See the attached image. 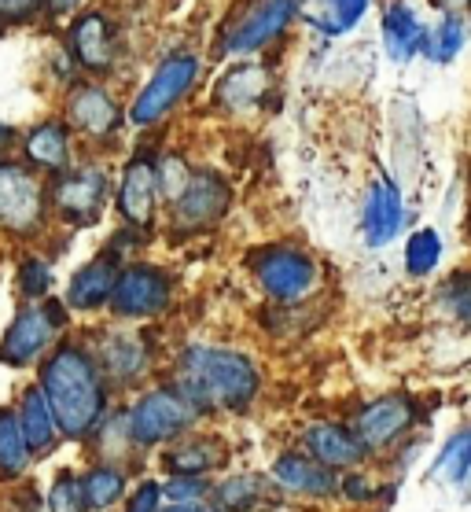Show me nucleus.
I'll return each instance as SVG.
<instances>
[{"mask_svg": "<svg viewBox=\"0 0 471 512\" xmlns=\"http://www.w3.org/2000/svg\"><path fill=\"white\" fill-rule=\"evenodd\" d=\"M413 420H416V402L409 395L376 398V402L361 409V417H357V439H361L368 450H383V446H391L398 435H405Z\"/></svg>", "mask_w": 471, "mask_h": 512, "instance_id": "f3484780", "label": "nucleus"}, {"mask_svg": "<svg viewBox=\"0 0 471 512\" xmlns=\"http://www.w3.org/2000/svg\"><path fill=\"white\" fill-rule=\"evenodd\" d=\"M159 505H162V487L159 483H144V487L133 494L126 512H162Z\"/></svg>", "mask_w": 471, "mask_h": 512, "instance_id": "58836bf2", "label": "nucleus"}, {"mask_svg": "<svg viewBox=\"0 0 471 512\" xmlns=\"http://www.w3.org/2000/svg\"><path fill=\"white\" fill-rule=\"evenodd\" d=\"M232 188L229 181L214 170H192V181L173 203V225L181 229H207L229 210Z\"/></svg>", "mask_w": 471, "mask_h": 512, "instance_id": "2eb2a0df", "label": "nucleus"}, {"mask_svg": "<svg viewBox=\"0 0 471 512\" xmlns=\"http://www.w3.org/2000/svg\"><path fill=\"white\" fill-rule=\"evenodd\" d=\"M118 273H122V258H118L115 247H107L104 255H96L92 262H85L67 284V299H63L67 310L89 314V310L107 306L111 303V295H115Z\"/></svg>", "mask_w": 471, "mask_h": 512, "instance_id": "dca6fc26", "label": "nucleus"}, {"mask_svg": "<svg viewBox=\"0 0 471 512\" xmlns=\"http://www.w3.org/2000/svg\"><path fill=\"white\" fill-rule=\"evenodd\" d=\"M438 306L457 321H471V273H453L438 288Z\"/></svg>", "mask_w": 471, "mask_h": 512, "instance_id": "72a5a7b5", "label": "nucleus"}, {"mask_svg": "<svg viewBox=\"0 0 471 512\" xmlns=\"http://www.w3.org/2000/svg\"><path fill=\"white\" fill-rule=\"evenodd\" d=\"M269 93V70L254 67V63H240L229 78L218 85V100L229 111H247V107L262 104Z\"/></svg>", "mask_w": 471, "mask_h": 512, "instance_id": "393cba45", "label": "nucleus"}, {"mask_svg": "<svg viewBox=\"0 0 471 512\" xmlns=\"http://www.w3.org/2000/svg\"><path fill=\"white\" fill-rule=\"evenodd\" d=\"M196 78H199V56H192V52H173V56H166L155 67V74L144 82V89L137 93L126 122H133L137 129L159 126L162 118L192 93Z\"/></svg>", "mask_w": 471, "mask_h": 512, "instance_id": "0eeeda50", "label": "nucleus"}, {"mask_svg": "<svg viewBox=\"0 0 471 512\" xmlns=\"http://www.w3.org/2000/svg\"><path fill=\"white\" fill-rule=\"evenodd\" d=\"M254 277L273 303H302L317 284V266L295 247H265L251 262Z\"/></svg>", "mask_w": 471, "mask_h": 512, "instance_id": "9d476101", "label": "nucleus"}, {"mask_svg": "<svg viewBox=\"0 0 471 512\" xmlns=\"http://www.w3.org/2000/svg\"><path fill=\"white\" fill-rule=\"evenodd\" d=\"M41 391L56 413V424L67 439H85L104 424L107 376L92 350L81 343H59L41 365Z\"/></svg>", "mask_w": 471, "mask_h": 512, "instance_id": "f257e3e1", "label": "nucleus"}, {"mask_svg": "<svg viewBox=\"0 0 471 512\" xmlns=\"http://www.w3.org/2000/svg\"><path fill=\"white\" fill-rule=\"evenodd\" d=\"M405 225V207H402V192L394 181L387 177H376L365 192V210H361V229H365L368 247H383L391 244L394 236L402 233Z\"/></svg>", "mask_w": 471, "mask_h": 512, "instance_id": "a211bd4d", "label": "nucleus"}, {"mask_svg": "<svg viewBox=\"0 0 471 512\" xmlns=\"http://www.w3.org/2000/svg\"><path fill=\"white\" fill-rule=\"evenodd\" d=\"M96 361H100V369H104V376L111 384H133L148 369V347L133 332H107L100 339Z\"/></svg>", "mask_w": 471, "mask_h": 512, "instance_id": "aec40b11", "label": "nucleus"}, {"mask_svg": "<svg viewBox=\"0 0 471 512\" xmlns=\"http://www.w3.org/2000/svg\"><path fill=\"white\" fill-rule=\"evenodd\" d=\"M199 420V409L177 391V387H155L148 395L137 398V406L126 413L129 443L159 446L170 443L177 435L192 428Z\"/></svg>", "mask_w": 471, "mask_h": 512, "instance_id": "6e6552de", "label": "nucleus"}, {"mask_svg": "<svg viewBox=\"0 0 471 512\" xmlns=\"http://www.w3.org/2000/svg\"><path fill=\"white\" fill-rule=\"evenodd\" d=\"M111 314L140 321V317H159L170 306V277L162 269L137 262L118 273L115 295H111Z\"/></svg>", "mask_w": 471, "mask_h": 512, "instance_id": "9b49d317", "label": "nucleus"}, {"mask_svg": "<svg viewBox=\"0 0 471 512\" xmlns=\"http://www.w3.org/2000/svg\"><path fill=\"white\" fill-rule=\"evenodd\" d=\"M19 155L37 174H63L74 163V129L67 126V118H41L19 133Z\"/></svg>", "mask_w": 471, "mask_h": 512, "instance_id": "ddd939ff", "label": "nucleus"}, {"mask_svg": "<svg viewBox=\"0 0 471 512\" xmlns=\"http://www.w3.org/2000/svg\"><path fill=\"white\" fill-rule=\"evenodd\" d=\"M30 443H26L23 420L15 409H0V479H19L30 465Z\"/></svg>", "mask_w": 471, "mask_h": 512, "instance_id": "a878e982", "label": "nucleus"}, {"mask_svg": "<svg viewBox=\"0 0 471 512\" xmlns=\"http://www.w3.org/2000/svg\"><path fill=\"white\" fill-rule=\"evenodd\" d=\"M299 15V0H243L221 23V56H251L273 45Z\"/></svg>", "mask_w": 471, "mask_h": 512, "instance_id": "39448f33", "label": "nucleus"}, {"mask_svg": "<svg viewBox=\"0 0 471 512\" xmlns=\"http://www.w3.org/2000/svg\"><path fill=\"white\" fill-rule=\"evenodd\" d=\"M67 56L70 63L89 74V78H104L118 63V26L115 19L100 8H85L70 19L67 26Z\"/></svg>", "mask_w": 471, "mask_h": 512, "instance_id": "1a4fd4ad", "label": "nucleus"}, {"mask_svg": "<svg viewBox=\"0 0 471 512\" xmlns=\"http://www.w3.org/2000/svg\"><path fill=\"white\" fill-rule=\"evenodd\" d=\"M471 472V431H457L446 443V450L435 461V476L446 483H464Z\"/></svg>", "mask_w": 471, "mask_h": 512, "instance_id": "2f4dec72", "label": "nucleus"}, {"mask_svg": "<svg viewBox=\"0 0 471 512\" xmlns=\"http://www.w3.org/2000/svg\"><path fill=\"white\" fill-rule=\"evenodd\" d=\"M48 291H52V266L37 255L23 258V266H19V295H23L26 303H41V299H48Z\"/></svg>", "mask_w": 471, "mask_h": 512, "instance_id": "473e14b6", "label": "nucleus"}, {"mask_svg": "<svg viewBox=\"0 0 471 512\" xmlns=\"http://www.w3.org/2000/svg\"><path fill=\"white\" fill-rule=\"evenodd\" d=\"M107 192H111V174L100 163H70L63 174L48 181V199L59 222L85 229L96 225L107 207Z\"/></svg>", "mask_w": 471, "mask_h": 512, "instance_id": "423d86ee", "label": "nucleus"}, {"mask_svg": "<svg viewBox=\"0 0 471 512\" xmlns=\"http://www.w3.org/2000/svg\"><path fill=\"white\" fill-rule=\"evenodd\" d=\"M188 181H192V166L184 163L181 155H162V159H159V188H162V199L177 203V199H181V192L188 188Z\"/></svg>", "mask_w": 471, "mask_h": 512, "instance_id": "c9c22d12", "label": "nucleus"}, {"mask_svg": "<svg viewBox=\"0 0 471 512\" xmlns=\"http://www.w3.org/2000/svg\"><path fill=\"white\" fill-rule=\"evenodd\" d=\"M85 4V0H45V12L48 15H74Z\"/></svg>", "mask_w": 471, "mask_h": 512, "instance_id": "a19ab883", "label": "nucleus"}, {"mask_svg": "<svg viewBox=\"0 0 471 512\" xmlns=\"http://www.w3.org/2000/svg\"><path fill=\"white\" fill-rule=\"evenodd\" d=\"M273 483L291 490V494H313V498H328L339 490V479L328 465L313 461L310 454H284L273 465Z\"/></svg>", "mask_w": 471, "mask_h": 512, "instance_id": "412c9836", "label": "nucleus"}, {"mask_svg": "<svg viewBox=\"0 0 471 512\" xmlns=\"http://www.w3.org/2000/svg\"><path fill=\"white\" fill-rule=\"evenodd\" d=\"M166 512H218V509L207 505V501H196V505H170Z\"/></svg>", "mask_w": 471, "mask_h": 512, "instance_id": "37998d69", "label": "nucleus"}, {"mask_svg": "<svg viewBox=\"0 0 471 512\" xmlns=\"http://www.w3.org/2000/svg\"><path fill=\"white\" fill-rule=\"evenodd\" d=\"M221 461H225V446L218 439H192V443L173 446L166 454L170 476H203L210 468H218Z\"/></svg>", "mask_w": 471, "mask_h": 512, "instance_id": "bb28decb", "label": "nucleus"}, {"mask_svg": "<svg viewBox=\"0 0 471 512\" xmlns=\"http://www.w3.org/2000/svg\"><path fill=\"white\" fill-rule=\"evenodd\" d=\"M162 188H159V163L151 155H133L118 181V214L133 229H148L155 222Z\"/></svg>", "mask_w": 471, "mask_h": 512, "instance_id": "4468645a", "label": "nucleus"}, {"mask_svg": "<svg viewBox=\"0 0 471 512\" xmlns=\"http://www.w3.org/2000/svg\"><path fill=\"white\" fill-rule=\"evenodd\" d=\"M372 0H299L302 23L321 37H343L365 19Z\"/></svg>", "mask_w": 471, "mask_h": 512, "instance_id": "4be33fe9", "label": "nucleus"}, {"mask_svg": "<svg viewBox=\"0 0 471 512\" xmlns=\"http://www.w3.org/2000/svg\"><path fill=\"white\" fill-rule=\"evenodd\" d=\"M41 12H45V0H0V30L4 26L30 23Z\"/></svg>", "mask_w": 471, "mask_h": 512, "instance_id": "4c0bfd02", "label": "nucleus"}, {"mask_svg": "<svg viewBox=\"0 0 471 512\" xmlns=\"http://www.w3.org/2000/svg\"><path fill=\"white\" fill-rule=\"evenodd\" d=\"M15 148H19V129L12 122H0V159H12Z\"/></svg>", "mask_w": 471, "mask_h": 512, "instance_id": "ea45409f", "label": "nucleus"}, {"mask_svg": "<svg viewBox=\"0 0 471 512\" xmlns=\"http://www.w3.org/2000/svg\"><path fill=\"white\" fill-rule=\"evenodd\" d=\"M177 391L199 413H236L258 395V369L225 347H188L177 358Z\"/></svg>", "mask_w": 471, "mask_h": 512, "instance_id": "f03ea898", "label": "nucleus"}, {"mask_svg": "<svg viewBox=\"0 0 471 512\" xmlns=\"http://www.w3.org/2000/svg\"><path fill=\"white\" fill-rule=\"evenodd\" d=\"M464 41H468V23H464L457 12H446L431 30H427L424 52H420V56H427L431 63H449V59L460 56Z\"/></svg>", "mask_w": 471, "mask_h": 512, "instance_id": "cd10ccee", "label": "nucleus"}, {"mask_svg": "<svg viewBox=\"0 0 471 512\" xmlns=\"http://www.w3.org/2000/svg\"><path fill=\"white\" fill-rule=\"evenodd\" d=\"M85 509H89L85 483H81L78 476L63 472V476L52 483V490H48V512H85Z\"/></svg>", "mask_w": 471, "mask_h": 512, "instance_id": "f704fd0d", "label": "nucleus"}, {"mask_svg": "<svg viewBox=\"0 0 471 512\" xmlns=\"http://www.w3.org/2000/svg\"><path fill=\"white\" fill-rule=\"evenodd\" d=\"M81 483H85V501H89V509H111V505L126 494V476H122V468H115V465L92 468Z\"/></svg>", "mask_w": 471, "mask_h": 512, "instance_id": "c85d7f7f", "label": "nucleus"}, {"mask_svg": "<svg viewBox=\"0 0 471 512\" xmlns=\"http://www.w3.org/2000/svg\"><path fill=\"white\" fill-rule=\"evenodd\" d=\"M67 328V303L56 299H41V303H26L15 310L12 325L0 336V361L26 369L37 358H45V350L56 347V336Z\"/></svg>", "mask_w": 471, "mask_h": 512, "instance_id": "20e7f679", "label": "nucleus"}, {"mask_svg": "<svg viewBox=\"0 0 471 512\" xmlns=\"http://www.w3.org/2000/svg\"><path fill=\"white\" fill-rule=\"evenodd\" d=\"M63 118L74 133L89 140H107L115 137L126 115L111 93H107L100 82H78L67 89V100H63Z\"/></svg>", "mask_w": 471, "mask_h": 512, "instance_id": "f8f14e48", "label": "nucleus"}, {"mask_svg": "<svg viewBox=\"0 0 471 512\" xmlns=\"http://www.w3.org/2000/svg\"><path fill=\"white\" fill-rule=\"evenodd\" d=\"M302 443H306V454L313 461H321L328 468H354L368 454V446L357 439V431L343 428V424H313V428H306Z\"/></svg>", "mask_w": 471, "mask_h": 512, "instance_id": "6ab92c4d", "label": "nucleus"}, {"mask_svg": "<svg viewBox=\"0 0 471 512\" xmlns=\"http://www.w3.org/2000/svg\"><path fill=\"white\" fill-rule=\"evenodd\" d=\"M265 494H269L265 476H232L218 487V505L232 512H247L254 505H262Z\"/></svg>", "mask_w": 471, "mask_h": 512, "instance_id": "c756f323", "label": "nucleus"}, {"mask_svg": "<svg viewBox=\"0 0 471 512\" xmlns=\"http://www.w3.org/2000/svg\"><path fill=\"white\" fill-rule=\"evenodd\" d=\"M207 479L203 476H173L166 487H162V498H170L173 505H196V501L207 498Z\"/></svg>", "mask_w": 471, "mask_h": 512, "instance_id": "e433bc0d", "label": "nucleus"}, {"mask_svg": "<svg viewBox=\"0 0 471 512\" xmlns=\"http://www.w3.org/2000/svg\"><path fill=\"white\" fill-rule=\"evenodd\" d=\"M343 490H346V498H354V501H365L368 498V483L361 476H350V479H346Z\"/></svg>", "mask_w": 471, "mask_h": 512, "instance_id": "79ce46f5", "label": "nucleus"}, {"mask_svg": "<svg viewBox=\"0 0 471 512\" xmlns=\"http://www.w3.org/2000/svg\"><path fill=\"white\" fill-rule=\"evenodd\" d=\"M15 413H19V420H23V431H26V443H30V450H34V454H45V450H52L59 424H56V413H52V406H48L45 391H41V384L26 387Z\"/></svg>", "mask_w": 471, "mask_h": 512, "instance_id": "b1692460", "label": "nucleus"}, {"mask_svg": "<svg viewBox=\"0 0 471 512\" xmlns=\"http://www.w3.org/2000/svg\"><path fill=\"white\" fill-rule=\"evenodd\" d=\"M48 199L45 177L23 159H0V233L15 240H34L48 222Z\"/></svg>", "mask_w": 471, "mask_h": 512, "instance_id": "7ed1b4c3", "label": "nucleus"}, {"mask_svg": "<svg viewBox=\"0 0 471 512\" xmlns=\"http://www.w3.org/2000/svg\"><path fill=\"white\" fill-rule=\"evenodd\" d=\"M383 48H387V56L394 63H409L413 56L424 52V23H420V15L409 8V4H391L387 12H383Z\"/></svg>", "mask_w": 471, "mask_h": 512, "instance_id": "5701e85b", "label": "nucleus"}, {"mask_svg": "<svg viewBox=\"0 0 471 512\" xmlns=\"http://www.w3.org/2000/svg\"><path fill=\"white\" fill-rule=\"evenodd\" d=\"M438 258H442V236L435 229H416L405 240V269H409V277H427L438 266Z\"/></svg>", "mask_w": 471, "mask_h": 512, "instance_id": "7c9ffc66", "label": "nucleus"}]
</instances>
